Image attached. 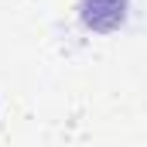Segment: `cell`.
I'll use <instances>...</instances> for the list:
<instances>
[{
	"label": "cell",
	"instance_id": "obj_1",
	"mask_svg": "<svg viewBox=\"0 0 147 147\" xmlns=\"http://www.w3.org/2000/svg\"><path fill=\"white\" fill-rule=\"evenodd\" d=\"M127 3L130 0H82V24L99 34H110L123 24Z\"/></svg>",
	"mask_w": 147,
	"mask_h": 147
}]
</instances>
